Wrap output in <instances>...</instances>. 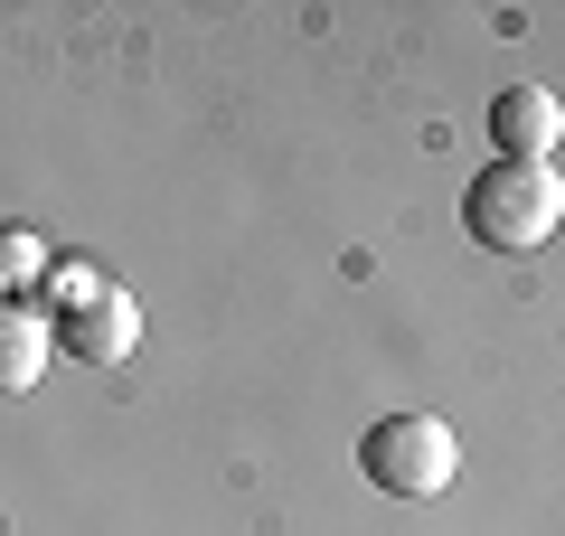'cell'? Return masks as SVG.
Returning a JSON list of instances; mask_svg holds the SVG:
<instances>
[{"mask_svg":"<svg viewBox=\"0 0 565 536\" xmlns=\"http://www.w3.org/2000/svg\"><path fill=\"white\" fill-rule=\"evenodd\" d=\"M462 217H471V236L500 245V255H537V245L565 226V179H556V160H490V170L471 179Z\"/></svg>","mask_w":565,"mask_h":536,"instance_id":"1","label":"cell"},{"mask_svg":"<svg viewBox=\"0 0 565 536\" xmlns=\"http://www.w3.org/2000/svg\"><path fill=\"white\" fill-rule=\"evenodd\" d=\"M359 471L377 480L386 499H444L452 480H462V433H452L444 415H386V424H367Z\"/></svg>","mask_w":565,"mask_h":536,"instance_id":"2","label":"cell"},{"mask_svg":"<svg viewBox=\"0 0 565 536\" xmlns=\"http://www.w3.org/2000/svg\"><path fill=\"white\" fill-rule=\"evenodd\" d=\"M57 349H66V357H85V367H122V357L141 349V301L122 292V282H104L85 311H66V320H57Z\"/></svg>","mask_w":565,"mask_h":536,"instance_id":"3","label":"cell"},{"mask_svg":"<svg viewBox=\"0 0 565 536\" xmlns=\"http://www.w3.org/2000/svg\"><path fill=\"white\" fill-rule=\"evenodd\" d=\"M556 132H565V104L546 95V85H509V95L490 104V141H500V160H556Z\"/></svg>","mask_w":565,"mask_h":536,"instance_id":"4","label":"cell"},{"mask_svg":"<svg viewBox=\"0 0 565 536\" xmlns=\"http://www.w3.org/2000/svg\"><path fill=\"white\" fill-rule=\"evenodd\" d=\"M57 357V330H47L29 301H0V396H29Z\"/></svg>","mask_w":565,"mask_h":536,"instance_id":"5","label":"cell"},{"mask_svg":"<svg viewBox=\"0 0 565 536\" xmlns=\"http://www.w3.org/2000/svg\"><path fill=\"white\" fill-rule=\"evenodd\" d=\"M29 282H47V245L29 226H0V301H20Z\"/></svg>","mask_w":565,"mask_h":536,"instance_id":"6","label":"cell"},{"mask_svg":"<svg viewBox=\"0 0 565 536\" xmlns=\"http://www.w3.org/2000/svg\"><path fill=\"white\" fill-rule=\"evenodd\" d=\"M104 282H114V274H95V264H47V301H57V311H85Z\"/></svg>","mask_w":565,"mask_h":536,"instance_id":"7","label":"cell"}]
</instances>
